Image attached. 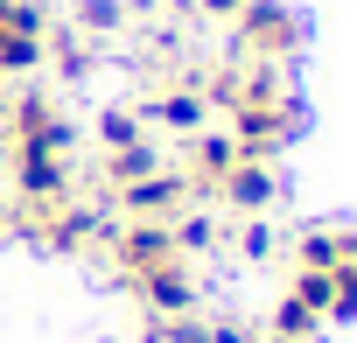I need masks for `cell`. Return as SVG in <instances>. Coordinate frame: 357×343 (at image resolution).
Returning a JSON list of instances; mask_svg holds the SVG:
<instances>
[{
	"label": "cell",
	"mask_w": 357,
	"mask_h": 343,
	"mask_svg": "<svg viewBox=\"0 0 357 343\" xmlns=\"http://www.w3.org/2000/svg\"><path fill=\"white\" fill-rule=\"evenodd\" d=\"M245 0H204V15H238Z\"/></svg>",
	"instance_id": "obj_2"
},
{
	"label": "cell",
	"mask_w": 357,
	"mask_h": 343,
	"mask_svg": "<svg viewBox=\"0 0 357 343\" xmlns=\"http://www.w3.org/2000/svg\"><path fill=\"white\" fill-rule=\"evenodd\" d=\"M273 190H280V183H273V161L238 154V161H231V176H225L211 197H225L231 211H266V204H273Z\"/></svg>",
	"instance_id": "obj_1"
}]
</instances>
